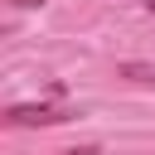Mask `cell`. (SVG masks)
<instances>
[{"instance_id":"5b68a950","label":"cell","mask_w":155,"mask_h":155,"mask_svg":"<svg viewBox=\"0 0 155 155\" xmlns=\"http://www.w3.org/2000/svg\"><path fill=\"white\" fill-rule=\"evenodd\" d=\"M145 10H150V15H155V0H145Z\"/></svg>"},{"instance_id":"7a4b0ae2","label":"cell","mask_w":155,"mask_h":155,"mask_svg":"<svg viewBox=\"0 0 155 155\" xmlns=\"http://www.w3.org/2000/svg\"><path fill=\"white\" fill-rule=\"evenodd\" d=\"M116 78H126L136 87H155V63H116Z\"/></svg>"},{"instance_id":"3957f363","label":"cell","mask_w":155,"mask_h":155,"mask_svg":"<svg viewBox=\"0 0 155 155\" xmlns=\"http://www.w3.org/2000/svg\"><path fill=\"white\" fill-rule=\"evenodd\" d=\"M58 155H102V145H73V150H58Z\"/></svg>"},{"instance_id":"277c9868","label":"cell","mask_w":155,"mask_h":155,"mask_svg":"<svg viewBox=\"0 0 155 155\" xmlns=\"http://www.w3.org/2000/svg\"><path fill=\"white\" fill-rule=\"evenodd\" d=\"M15 5H19V10H39L44 0H15Z\"/></svg>"},{"instance_id":"6da1fadb","label":"cell","mask_w":155,"mask_h":155,"mask_svg":"<svg viewBox=\"0 0 155 155\" xmlns=\"http://www.w3.org/2000/svg\"><path fill=\"white\" fill-rule=\"evenodd\" d=\"M78 111L73 107H63V102H15L10 111H5V126H63V121H73Z\"/></svg>"}]
</instances>
